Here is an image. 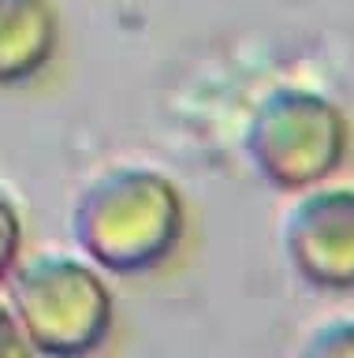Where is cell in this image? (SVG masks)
<instances>
[{
  "label": "cell",
  "instance_id": "obj_4",
  "mask_svg": "<svg viewBox=\"0 0 354 358\" xmlns=\"http://www.w3.org/2000/svg\"><path fill=\"white\" fill-rule=\"evenodd\" d=\"M291 273L320 291H354V187H306L280 228Z\"/></svg>",
  "mask_w": 354,
  "mask_h": 358
},
{
  "label": "cell",
  "instance_id": "obj_6",
  "mask_svg": "<svg viewBox=\"0 0 354 358\" xmlns=\"http://www.w3.org/2000/svg\"><path fill=\"white\" fill-rule=\"evenodd\" d=\"M302 355H354V317H328V321H320L314 332H309V340H302V347H298Z\"/></svg>",
  "mask_w": 354,
  "mask_h": 358
},
{
  "label": "cell",
  "instance_id": "obj_5",
  "mask_svg": "<svg viewBox=\"0 0 354 358\" xmlns=\"http://www.w3.org/2000/svg\"><path fill=\"white\" fill-rule=\"evenodd\" d=\"M60 45L57 0H0V86L41 75Z\"/></svg>",
  "mask_w": 354,
  "mask_h": 358
},
{
  "label": "cell",
  "instance_id": "obj_2",
  "mask_svg": "<svg viewBox=\"0 0 354 358\" xmlns=\"http://www.w3.org/2000/svg\"><path fill=\"white\" fill-rule=\"evenodd\" d=\"M8 306L23 329L30 355H90L112 329V291L86 257L41 250L8 273Z\"/></svg>",
  "mask_w": 354,
  "mask_h": 358
},
{
  "label": "cell",
  "instance_id": "obj_7",
  "mask_svg": "<svg viewBox=\"0 0 354 358\" xmlns=\"http://www.w3.org/2000/svg\"><path fill=\"white\" fill-rule=\"evenodd\" d=\"M19 246H23V220H19V209L0 194V284L15 268Z\"/></svg>",
  "mask_w": 354,
  "mask_h": 358
},
{
  "label": "cell",
  "instance_id": "obj_1",
  "mask_svg": "<svg viewBox=\"0 0 354 358\" xmlns=\"http://www.w3.org/2000/svg\"><path fill=\"white\" fill-rule=\"evenodd\" d=\"M183 198L164 172L112 164L79 190L71 206V243L112 276H146L179 250Z\"/></svg>",
  "mask_w": 354,
  "mask_h": 358
},
{
  "label": "cell",
  "instance_id": "obj_8",
  "mask_svg": "<svg viewBox=\"0 0 354 358\" xmlns=\"http://www.w3.org/2000/svg\"><path fill=\"white\" fill-rule=\"evenodd\" d=\"M0 355H30V343H27V336L23 329H19V321H15V313L8 302H0Z\"/></svg>",
  "mask_w": 354,
  "mask_h": 358
},
{
  "label": "cell",
  "instance_id": "obj_3",
  "mask_svg": "<svg viewBox=\"0 0 354 358\" xmlns=\"http://www.w3.org/2000/svg\"><path fill=\"white\" fill-rule=\"evenodd\" d=\"M242 153L272 190H306L336 172L347 157V116L336 101L306 86H276L253 105Z\"/></svg>",
  "mask_w": 354,
  "mask_h": 358
}]
</instances>
